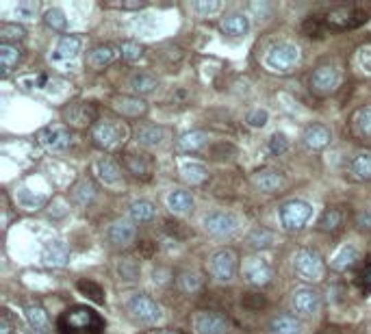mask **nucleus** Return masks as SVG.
<instances>
[{"mask_svg": "<svg viewBox=\"0 0 371 334\" xmlns=\"http://www.w3.org/2000/svg\"><path fill=\"white\" fill-rule=\"evenodd\" d=\"M39 5L31 3V0H22V3L16 5V18L18 20H35L37 18Z\"/></svg>", "mask_w": 371, "mask_h": 334, "instance_id": "obj_48", "label": "nucleus"}, {"mask_svg": "<svg viewBox=\"0 0 371 334\" xmlns=\"http://www.w3.org/2000/svg\"><path fill=\"white\" fill-rule=\"evenodd\" d=\"M202 226L211 236H215V239H228V236H232L237 232L239 221L232 213L213 211V213H209L202 219Z\"/></svg>", "mask_w": 371, "mask_h": 334, "instance_id": "obj_9", "label": "nucleus"}, {"mask_svg": "<svg viewBox=\"0 0 371 334\" xmlns=\"http://www.w3.org/2000/svg\"><path fill=\"white\" fill-rule=\"evenodd\" d=\"M339 69L337 65L333 63H322L313 69V74H311V89L313 93H317V96H330L337 87H339Z\"/></svg>", "mask_w": 371, "mask_h": 334, "instance_id": "obj_12", "label": "nucleus"}, {"mask_svg": "<svg viewBox=\"0 0 371 334\" xmlns=\"http://www.w3.org/2000/svg\"><path fill=\"white\" fill-rule=\"evenodd\" d=\"M209 142V135L202 133V131H191V133H185L181 139H178V148L183 152H198L206 146Z\"/></svg>", "mask_w": 371, "mask_h": 334, "instance_id": "obj_39", "label": "nucleus"}, {"mask_svg": "<svg viewBox=\"0 0 371 334\" xmlns=\"http://www.w3.org/2000/svg\"><path fill=\"white\" fill-rule=\"evenodd\" d=\"M343 219H346V217H343V211L339 206H328L326 211L322 213L319 221H317V228L322 232H337L343 226Z\"/></svg>", "mask_w": 371, "mask_h": 334, "instance_id": "obj_36", "label": "nucleus"}, {"mask_svg": "<svg viewBox=\"0 0 371 334\" xmlns=\"http://www.w3.org/2000/svg\"><path fill=\"white\" fill-rule=\"evenodd\" d=\"M126 311L137 324H144V326H153L161 319V306L150 296H144V293L133 296L126 302Z\"/></svg>", "mask_w": 371, "mask_h": 334, "instance_id": "obj_7", "label": "nucleus"}, {"mask_svg": "<svg viewBox=\"0 0 371 334\" xmlns=\"http://www.w3.org/2000/svg\"><path fill=\"white\" fill-rule=\"evenodd\" d=\"M181 178L185 180L187 185L198 187V185L204 183L206 178H209V172H206V167L200 165V163H183L181 165Z\"/></svg>", "mask_w": 371, "mask_h": 334, "instance_id": "obj_37", "label": "nucleus"}, {"mask_svg": "<svg viewBox=\"0 0 371 334\" xmlns=\"http://www.w3.org/2000/svg\"><path fill=\"white\" fill-rule=\"evenodd\" d=\"M37 139L48 152H65L72 146V131L65 124H50L39 131Z\"/></svg>", "mask_w": 371, "mask_h": 334, "instance_id": "obj_11", "label": "nucleus"}, {"mask_svg": "<svg viewBox=\"0 0 371 334\" xmlns=\"http://www.w3.org/2000/svg\"><path fill=\"white\" fill-rule=\"evenodd\" d=\"M26 37L24 29L20 24H11V22H5L0 24V39H3V44H13V41H22Z\"/></svg>", "mask_w": 371, "mask_h": 334, "instance_id": "obj_44", "label": "nucleus"}, {"mask_svg": "<svg viewBox=\"0 0 371 334\" xmlns=\"http://www.w3.org/2000/svg\"><path fill=\"white\" fill-rule=\"evenodd\" d=\"M280 226L286 232H300L313 215V208L304 200H289L280 206Z\"/></svg>", "mask_w": 371, "mask_h": 334, "instance_id": "obj_5", "label": "nucleus"}, {"mask_svg": "<svg viewBox=\"0 0 371 334\" xmlns=\"http://www.w3.org/2000/svg\"><path fill=\"white\" fill-rule=\"evenodd\" d=\"M44 22H46L48 29L59 31V33H63V31L67 29V18H65V13H63L61 9H50V11H46Z\"/></svg>", "mask_w": 371, "mask_h": 334, "instance_id": "obj_45", "label": "nucleus"}, {"mask_svg": "<svg viewBox=\"0 0 371 334\" xmlns=\"http://www.w3.org/2000/svg\"><path fill=\"white\" fill-rule=\"evenodd\" d=\"M139 271H142V267H139V263H137L135 258L124 256V258L117 260V274H120L122 280L135 282L137 278H139Z\"/></svg>", "mask_w": 371, "mask_h": 334, "instance_id": "obj_42", "label": "nucleus"}, {"mask_svg": "<svg viewBox=\"0 0 371 334\" xmlns=\"http://www.w3.org/2000/svg\"><path fill=\"white\" fill-rule=\"evenodd\" d=\"M63 118L67 124L78 129H85V126H95L98 124V109H95L91 102H72L63 111Z\"/></svg>", "mask_w": 371, "mask_h": 334, "instance_id": "obj_15", "label": "nucleus"}, {"mask_svg": "<svg viewBox=\"0 0 371 334\" xmlns=\"http://www.w3.org/2000/svg\"><path fill=\"white\" fill-rule=\"evenodd\" d=\"M361 260V254H359V249H356L354 245H343L339 252L335 254V258L330 260V269L333 271H339V274H343V271H348V269H352L356 263Z\"/></svg>", "mask_w": 371, "mask_h": 334, "instance_id": "obj_27", "label": "nucleus"}, {"mask_svg": "<svg viewBox=\"0 0 371 334\" xmlns=\"http://www.w3.org/2000/svg\"><path fill=\"white\" fill-rule=\"evenodd\" d=\"M159 334H181V332H172V330H165V332H159Z\"/></svg>", "mask_w": 371, "mask_h": 334, "instance_id": "obj_57", "label": "nucleus"}, {"mask_svg": "<svg viewBox=\"0 0 371 334\" xmlns=\"http://www.w3.org/2000/svg\"><path fill=\"white\" fill-rule=\"evenodd\" d=\"M76 289L80 291L82 296H87L91 302L95 304H104V291L98 282H93V280H87V278H82V280L76 282Z\"/></svg>", "mask_w": 371, "mask_h": 334, "instance_id": "obj_43", "label": "nucleus"}, {"mask_svg": "<svg viewBox=\"0 0 371 334\" xmlns=\"http://www.w3.org/2000/svg\"><path fill=\"white\" fill-rule=\"evenodd\" d=\"M16 202L24 208V211H39L41 206L48 202L44 193L33 191L29 187H18L16 189Z\"/></svg>", "mask_w": 371, "mask_h": 334, "instance_id": "obj_29", "label": "nucleus"}, {"mask_svg": "<svg viewBox=\"0 0 371 334\" xmlns=\"http://www.w3.org/2000/svg\"><path fill=\"white\" fill-rule=\"evenodd\" d=\"M196 334H228L230 319L217 311H198L191 319Z\"/></svg>", "mask_w": 371, "mask_h": 334, "instance_id": "obj_10", "label": "nucleus"}, {"mask_svg": "<svg viewBox=\"0 0 371 334\" xmlns=\"http://www.w3.org/2000/svg\"><path fill=\"white\" fill-rule=\"evenodd\" d=\"M148 3H144V0H124V3H106L102 7H113V9H126V11H139L144 9Z\"/></svg>", "mask_w": 371, "mask_h": 334, "instance_id": "obj_53", "label": "nucleus"}, {"mask_svg": "<svg viewBox=\"0 0 371 334\" xmlns=\"http://www.w3.org/2000/svg\"><path fill=\"white\" fill-rule=\"evenodd\" d=\"M252 185L265 193H273L284 185V176L278 170H258L252 174Z\"/></svg>", "mask_w": 371, "mask_h": 334, "instance_id": "obj_26", "label": "nucleus"}, {"mask_svg": "<svg viewBox=\"0 0 371 334\" xmlns=\"http://www.w3.org/2000/svg\"><path fill=\"white\" fill-rule=\"evenodd\" d=\"M359 65L363 67V72H367V74H371V46H365V48H361L359 50Z\"/></svg>", "mask_w": 371, "mask_h": 334, "instance_id": "obj_54", "label": "nucleus"}, {"mask_svg": "<svg viewBox=\"0 0 371 334\" xmlns=\"http://www.w3.org/2000/svg\"><path fill=\"white\" fill-rule=\"evenodd\" d=\"M168 206L176 215H187L191 213V208H194V198H191V193L185 189H174L168 196Z\"/></svg>", "mask_w": 371, "mask_h": 334, "instance_id": "obj_33", "label": "nucleus"}, {"mask_svg": "<svg viewBox=\"0 0 371 334\" xmlns=\"http://www.w3.org/2000/svg\"><path fill=\"white\" fill-rule=\"evenodd\" d=\"M93 170H95V176H98V180L104 185V187H120L124 185V178H122V167L111 159V157H102L95 161L93 165Z\"/></svg>", "mask_w": 371, "mask_h": 334, "instance_id": "obj_18", "label": "nucleus"}, {"mask_svg": "<svg viewBox=\"0 0 371 334\" xmlns=\"http://www.w3.org/2000/svg\"><path fill=\"white\" fill-rule=\"evenodd\" d=\"M300 48L289 44V41H280V44H273L265 52V67L273 74H289L300 65Z\"/></svg>", "mask_w": 371, "mask_h": 334, "instance_id": "obj_4", "label": "nucleus"}, {"mask_svg": "<svg viewBox=\"0 0 371 334\" xmlns=\"http://www.w3.org/2000/svg\"><path fill=\"white\" fill-rule=\"evenodd\" d=\"M61 334H102L104 319L87 306H72L57 322Z\"/></svg>", "mask_w": 371, "mask_h": 334, "instance_id": "obj_1", "label": "nucleus"}, {"mask_svg": "<svg viewBox=\"0 0 371 334\" xmlns=\"http://www.w3.org/2000/svg\"><path fill=\"white\" fill-rule=\"evenodd\" d=\"M135 139L137 144L148 148V150H155L163 144L165 139V129L163 126H157V124H142L139 129L135 131Z\"/></svg>", "mask_w": 371, "mask_h": 334, "instance_id": "obj_25", "label": "nucleus"}, {"mask_svg": "<svg viewBox=\"0 0 371 334\" xmlns=\"http://www.w3.org/2000/svg\"><path fill=\"white\" fill-rule=\"evenodd\" d=\"M120 54H122V59H126L128 63H135V61L142 59L144 48L137 44V41H124V44L120 46Z\"/></svg>", "mask_w": 371, "mask_h": 334, "instance_id": "obj_47", "label": "nucleus"}, {"mask_svg": "<svg viewBox=\"0 0 371 334\" xmlns=\"http://www.w3.org/2000/svg\"><path fill=\"white\" fill-rule=\"evenodd\" d=\"M128 139V126L117 120H100L91 129V142L95 148L104 152H115L120 150Z\"/></svg>", "mask_w": 371, "mask_h": 334, "instance_id": "obj_2", "label": "nucleus"}, {"mask_svg": "<svg viewBox=\"0 0 371 334\" xmlns=\"http://www.w3.org/2000/svg\"><path fill=\"white\" fill-rule=\"evenodd\" d=\"M202 285H204V278L200 271H183L181 278H178V287H181V291L187 296H196L202 289Z\"/></svg>", "mask_w": 371, "mask_h": 334, "instance_id": "obj_40", "label": "nucleus"}, {"mask_svg": "<svg viewBox=\"0 0 371 334\" xmlns=\"http://www.w3.org/2000/svg\"><path fill=\"white\" fill-rule=\"evenodd\" d=\"M219 29H222L226 35L230 37H243L247 31H250V20H247L245 13H228V16H224L222 24H219Z\"/></svg>", "mask_w": 371, "mask_h": 334, "instance_id": "obj_28", "label": "nucleus"}, {"mask_svg": "<svg viewBox=\"0 0 371 334\" xmlns=\"http://www.w3.org/2000/svg\"><path fill=\"white\" fill-rule=\"evenodd\" d=\"M113 109L122 118H144L148 113V104L139 96H117L113 100Z\"/></svg>", "mask_w": 371, "mask_h": 334, "instance_id": "obj_23", "label": "nucleus"}, {"mask_svg": "<svg viewBox=\"0 0 371 334\" xmlns=\"http://www.w3.org/2000/svg\"><path fill=\"white\" fill-rule=\"evenodd\" d=\"M348 176L354 183H369L371 180V152L361 150L350 159L348 165Z\"/></svg>", "mask_w": 371, "mask_h": 334, "instance_id": "obj_20", "label": "nucleus"}, {"mask_svg": "<svg viewBox=\"0 0 371 334\" xmlns=\"http://www.w3.org/2000/svg\"><path fill=\"white\" fill-rule=\"evenodd\" d=\"M267 148H269L271 155H276V157L284 155V152L289 150V139H286V135H284V133H273V135L269 137Z\"/></svg>", "mask_w": 371, "mask_h": 334, "instance_id": "obj_49", "label": "nucleus"}, {"mask_svg": "<svg viewBox=\"0 0 371 334\" xmlns=\"http://www.w3.org/2000/svg\"><path fill=\"white\" fill-rule=\"evenodd\" d=\"M24 313H26V319H29V326L37 334H48L50 332V319H48V313L44 311V306L29 304Z\"/></svg>", "mask_w": 371, "mask_h": 334, "instance_id": "obj_32", "label": "nucleus"}, {"mask_svg": "<svg viewBox=\"0 0 371 334\" xmlns=\"http://www.w3.org/2000/svg\"><path fill=\"white\" fill-rule=\"evenodd\" d=\"M356 285L361 287V291L365 296L371 293V263H369V265H365V269L356 276Z\"/></svg>", "mask_w": 371, "mask_h": 334, "instance_id": "obj_52", "label": "nucleus"}, {"mask_svg": "<svg viewBox=\"0 0 371 334\" xmlns=\"http://www.w3.org/2000/svg\"><path fill=\"white\" fill-rule=\"evenodd\" d=\"M219 9H222V3H217V0H198V3H194V11L200 18H209Z\"/></svg>", "mask_w": 371, "mask_h": 334, "instance_id": "obj_50", "label": "nucleus"}, {"mask_svg": "<svg viewBox=\"0 0 371 334\" xmlns=\"http://www.w3.org/2000/svg\"><path fill=\"white\" fill-rule=\"evenodd\" d=\"M0 334H13V326L7 313H3V317H0Z\"/></svg>", "mask_w": 371, "mask_h": 334, "instance_id": "obj_56", "label": "nucleus"}, {"mask_svg": "<svg viewBox=\"0 0 371 334\" xmlns=\"http://www.w3.org/2000/svg\"><path fill=\"white\" fill-rule=\"evenodd\" d=\"M243 278L245 282H250L252 287H265L271 282L273 278V269L271 265L260 256H250V258H243V265H241Z\"/></svg>", "mask_w": 371, "mask_h": 334, "instance_id": "obj_13", "label": "nucleus"}, {"mask_svg": "<svg viewBox=\"0 0 371 334\" xmlns=\"http://www.w3.org/2000/svg\"><path fill=\"white\" fill-rule=\"evenodd\" d=\"M302 142H304V146L308 150L319 152L333 142V133H330V129L324 126V124H311V126L304 131V135H302Z\"/></svg>", "mask_w": 371, "mask_h": 334, "instance_id": "obj_24", "label": "nucleus"}, {"mask_svg": "<svg viewBox=\"0 0 371 334\" xmlns=\"http://www.w3.org/2000/svg\"><path fill=\"white\" fill-rule=\"evenodd\" d=\"M267 120H269V113L265 109H254L252 113H247V118H245L247 126H250V129H263L267 124Z\"/></svg>", "mask_w": 371, "mask_h": 334, "instance_id": "obj_51", "label": "nucleus"}, {"mask_svg": "<svg viewBox=\"0 0 371 334\" xmlns=\"http://www.w3.org/2000/svg\"><path fill=\"white\" fill-rule=\"evenodd\" d=\"M209 271L215 280L219 282H230L237 276V254L230 247L217 249L209 260Z\"/></svg>", "mask_w": 371, "mask_h": 334, "instance_id": "obj_8", "label": "nucleus"}, {"mask_svg": "<svg viewBox=\"0 0 371 334\" xmlns=\"http://www.w3.org/2000/svg\"><path fill=\"white\" fill-rule=\"evenodd\" d=\"M82 48V39L76 37V35H63L59 39V44L54 46L52 54H50V63L52 65H59V67H65L76 61L78 52Z\"/></svg>", "mask_w": 371, "mask_h": 334, "instance_id": "obj_14", "label": "nucleus"}, {"mask_svg": "<svg viewBox=\"0 0 371 334\" xmlns=\"http://www.w3.org/2000/svg\"><path fill=\"white\" fill-rule=\"evenodd\" d=\"M354 131L361 139L371 142V104L363 107L359 113L354 115Z\"/></svg>", "mask_w": 371, "mask_h": 334, "instance_id": "obj_41", "label": "nucleus"}, {"mask_svg": "<svg viewBox=\"0 0 371 334\" xmlns=\"http://www.w3.org/2000/svg\"><path fill=\"white\" fill-rule=\"evenodd\" d=\"M293 271L300 280L317 285L324 280V276H326V263H324V258L317 249L302 247L293 256Z\"/></svg>", "mask_w": 371, "mask_h": 334, "instance_id": "obj_3", "label": "nucleus"}, {"mask_svg": "<svg viewBox=\"0 0 371 334\" xmlns=\"http://www.w3.org/2000/svg\"><path fill=\"white\" fill-rule=\"evenodd\" d=\"M22 59V50L18 44H0V72L3 76H9L13 67H18Z\"/></svg>", "mask_w": 371, "mask_h": 334, "instance_id": "obj_31", "label": "nucleus"}, {"mask_svg": "<svg viewBox=\"0 0 371 334\" xmlns=\"http://www.w3.org/2000/svg\"><path fill=\"white\" fill-rule=\"evenodd\" d=\"M367 20V13L359 7H337L330 9L324 18V29L330 31H348Z\"/></svg>", "mask_w": 371, "mask_h": 334, "instance_id": "obj_6", "label": "nucleus"}, {"mask_svg": "<svg viewBox=\"0 0 371 334\" xmlns=\"http://www.w3.org/2000/svg\"><path fill=\"white\" fill-rule=\"evenodd\" d=\"M291 304H293L295 313L311 317V315H317L319 313V309H322V296L315 289L300 287V289L293 291Z\"/></svg>", "mask_w": 371, "mask_h": 334, "instance_id": "obj_17", "label": "nucleus"}, {"mask_svg": "<svg viewBox=\"0 0 371 334\" xmlns=\"http://www.w3.org/2000/svg\"><path fill=\"white\" fill-rule=\"evenodd\" d=\"M106 239L113 247L117 249H126L135 243L137 239V226L131 219H115L106 230Z\"/></svg>", "mask_w": 371, "mask_h": 334, "instance_id": "obj_16", "label": "nucleus"}, {"mask_svg": "<svg viewBox=\"0 0 371 334\" xmlns=\"http://www.w3.org/2000/svg\"><path fill=\"white\" fill-rule=\"evenodd\" d=\"M157 217V206L150 200H135L131 204V219L135 224H150Z\"/></svg>", "mask_w": 371, "mask_h": 334, "instance_id": "obj_35", "label": "nucleus"}, {"mask_svg": "<svg viewBox=\"0 0 371 334\" xmlns=\"http://www.w3.org/2000/svg\"><path fill=\"white\" fill-rule=\"evenodd\" d=\"M124 167H126L128 174L137 178L148 180L153 176V159L148 155H142V152H126V155H124Z\"/></svg>", "mask_w": 371, "mask_h": 334, "instance_id": "obj_22", "label": "nucleus"}, {"mask_svg": "<svg viewBox=\"0 0 371 334\" xmlns=\"http://www.w3.org/2000/svg\"><path fill=\"white\" fill-rule=\"evenodd\" d=\"M356 226H359L361 230L371 232V211H363V213L356 215Z\"/></svg>", "mask_w": 371, "mask_h": 334, "instance_id": "obj_55", "label": "nucleus"}, {"mask_svg": "<svg viewBox=\"0 0 371 334\" xmlns=\"http://www.w3.org/2000/svg\"><path fill=\"white\" fill-rule=\"evenodd\" d=\"M128 87H131V91H133L135 96H148V93H155V91H157L159 80H157V76H153V74L139 72V74L131 76Z\"/></svg>", "mask_w": 371, "mask_h": 334, "instance_id": "obj_34", "label": "nucleus"}, {"mask_svg": "<svg viewBox=\"0 0 371 334\" xmlns=\"http://www.w3.org/2000/svg\"><path fill=\"white\" fill-rule=\"evenodd\" d=\"M247 243L254 249H263V247H269L273 243V234L265 228H256L250 236H247Z\"/></svg>", "mask_w": 371, "mask_h": 334, "instance_id": "obj_46", "label": "nucleus"}, {"mask_svg": "<svg viewBox=\"0 0 371 334\" xmlns=\"http://www.w3.org/2000/svg\"><path fill=\"white\" fill-rule=\"evenodd\" d=\"M41 260H44L46 267L61 269L67 265V260H70V247H67L63 241H50V243H46L44 252H41Z\"/></svg>", "mask_w": 371, "mask_h": 334, "instance_id": "obj_21", "label": "nucleus"}, {"mask_svg": "<svg viewBox=\"0 0 371 334\" xmlns=\"http://www.w3.org/2000/svg\"><path fill=\"white\" fill-rule=\"evenodd\" d=\"M95 183L89 178V176H82L78 183L72 187V200L78 204V206H89L91 202H93V198H95Z\"/></svg>", "mask_w": 371, "mask_h": 334, "instance_id": "obj_30", "label": "nucleus"}, {"mask_svg": "<svg viewBox=\"0 0 371 334\" xmlns=\"http://www.w3.org/2000/svg\"><path fill=\"white\" fill-rule=\"evenodd\" d=\"M271 334H302V324L291 315H278L269 324Z\"/></svg>", "mask_w": 371, "mask_h": 334, "instance_id": "obj_38", "label": "nucleus"}, {"mask_svg": "<svg viewBox=\"0 0 371 334\" xmlns=\"http://www.w3.org/2000/svg\"><path fill=\"white\" fill-rule=\"evenodd\" d=\"M117 57V50L115 46L111 44H100V46H95L87 52V67L91 69V72H102V69H106L109 65H111Z\"/></svg>", "mask_w": 371, "mask_h": 334, "instance_id": "obj_19", "label": "nucleus"}]
</instances>
